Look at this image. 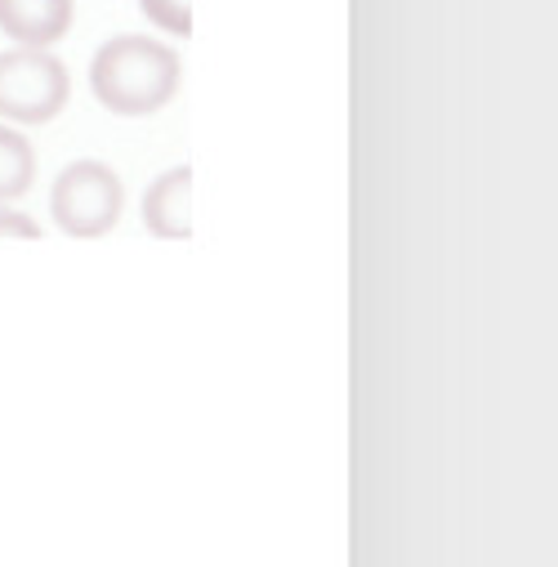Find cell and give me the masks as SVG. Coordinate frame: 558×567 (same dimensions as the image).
I'll list each match as a JSON object with an SVG mask.
<instances>
[{
    "label": "cell",
    "instance_id": "6da1fadb",
    "mask_svg": "<svg viewBox=\"0 0 558 567\" xmlns=\"http://www.w3.org/2000/svg\"><path fill=\"white\" fill-rule=\"evenodd\" d=\"M90 90L116 116H153L179 90V54L157 37H112L90 63Z\"/></svg>",
    "mask_w": 558,
    "mask_h": 567
},
{
    "label": "cell",
    "instance_id": "7a4b0ae2",
    "mask_svg": "<svg viewBox=\"0 0 558 567\" xmlns=\"http://www.w3.org/2000/svg\"><path fill=\"white\" fill-rule=\"evenodd\" d=\"M72 76L63 59L41 45L0 54V116L14 125H45L68 107Z\"/></svg>",
    "mask_w": 558,
    "mask_h": 567
},
{
    "label": "cell",
    "instance_id": "3957f363",
    "mask_svg": "<svg viewBox=\"0 0 558 567\" xmlns=\"http://www.w3.org/2000/svg\"><path fill=\"white\" fill-rule=\"evenodd\" d=\"M121 206H125V188H121L116 171L103 166V162H72L54 179V193H50L54 224L68 237H103V233H112L116 219H121Z\"/></svg>",
    "mask_w": 558,
    "mask_h": 567
},
{
    "label": "cell",
    "instance_id": "277c9868",
    "mask_svg": "<svg viewBox=\"0 0 558 567\" xmlns=\"http://www.w3.org/2000/svg\"><path fill=\"white\" fill-rule=\"evenodd\" d=\"M72 28V0H0V32L19 45L50 50Z\"/></svg>",
    "mask_w": 558,
    "mask_h": 567
},
{
    "label": "cell",
    "instance_id": "5b68a950",
    "mask_svg": "<svg viewBox=\"0 0 558 567\" xmlns=\"http://www.w3.org/2000/svg\"><path fill=\"white\" fill-rule=\"evenodd\" d=\"M188 193H193V171L188 166L166 171L144 193V228L153 237H166V241L188 237V228H193V219H188Z\"/></svg>",
    "mask_w": 558,
    "mask_h": 567
},
{
    "label": "cell",
    "instance_id": "8992f818",
    "mask_svg": "<svg viewBox=\"0 0 558 567\" xmlns=\"http://www.w3.org/2000/svg\"><path fill=\"white\" fill-rule=\"evenodd\" d=\"M37 179V153L32 144L14 130V125H0V206L23 197Z\"/></svg>",
    "mask_w": 558,
    "mask_h": 567
},
{
    "label": "cell",
    "instance_id": "52a82bcc",
    "mask_svg": "<svg viewBox=\"0 0 558 567\" xmlns=\"http://www.w3.org/2000/svg\"><path fill=\"white\" fill-rule=\"evenodd\" d=\"M138 10H144L148 23H157L166 37H188V32H193L188 0H138Z\"/></svg>",
    "mask_w": 558,
    "mask_h": 567
},
{
    "label": "cell",
    "instance_id": "ba28073f",
    "mask_svg": "<svg viewBox=\"0 0 558 567\" xmlns=\"http://www.w3.org/2000/svg\"><path fill=\"white\" fill-rule=\"evenodd\" d=\"M0 237H41V228L28 219V215H14V210H0Z\"/></svg>",
    "mask_w": 558,
    "mask_h": 567
}]
</instances>
